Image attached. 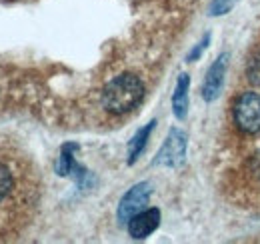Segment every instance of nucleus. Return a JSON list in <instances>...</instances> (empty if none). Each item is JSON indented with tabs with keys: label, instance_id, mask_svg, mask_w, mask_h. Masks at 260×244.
<instances>
[{
	"label": "nucleus",
	"instance_id": "1",
	"mask_svg": "<svg viewBox=\"0 0 260 244\" xmlns=\"http://www.w3.org/2000/svg\"><path fill=\"white\" fill-rule=\"evenodd\" d=\"M40 200V174L16 142L0 138V238L24 232Z\"/></svg>",
	"mask_w": 260,
	"mask_h": 244
},
{
	"label": "nucleus",
	"instance_id": "2",
	"mask_svg": "<svg viewBox=\"0 0 260 244\" xmlns=\"http://www.w3.org/2000/svg\"><path fill=\"white\" fill-rule=\"evenodd\" d=\"M144 98V84L134 74H120L114 76L102 90V106L112 114H126L134 110Z\"/></svg>",
	"mask_w": 260,
	"mask_h": 244
},
{
	"label": "nucleus",
	"instance_id": "3",
	"mask_svg": "<svg viewBox=\"0 0 260 244\" xmlns=\"http://www.w3.org/2000/svg\"><path fill=\"white\" fill-rule=\"evenodd\" d=\"M234 122L246 134L260 132V94L244 92L234 102Z\"/></svg>",
	"mask_w": 260,
	"mask_h": 244
},
{
	"label": "nucleus",
	"instance_id": "4",
	"mask_svg": "<svg viewBox=\"0 0 260 244\" xmlns=\"http://www.w3.org/2000/svg\"><path fill=\"white\" fill-rule=\"evenodd\" d=\"M148 200H150V184L140 182L136 186H132L128 192L122 196V200L118 204V210H116L118 222L126 226L132 216H136V214L142 212L146 208Z\"/></svg>",
	"mask_w": 260,
	"mask_h": 244
},
{
	"label": "nucleus",
	"instance_id": "5",
	"mask_svg": "<svg viewBox=\"0 0 260 244\" xmlns=\"http://www.w3.org/2000/svg\"><path fill=\"white\" fill-rule=\"evenodd\" d=\"M184 154H186V134L178 128H172L166 142L162 144V148L158 150L156 158L152 164L156 166H180L182 160H184Z\"/></svg>",
	"mask_w": 260,
	"mask_h": 244
},
{
	"label": "nucleus",
	"instance_id": "6",
	"mask_svg": "<svg viewBox=\"0 0 260 244\" xmlns=\"http://www.w3.org/2000/svg\"><path fill=\"white\" fill-rule=\"evenodd\" d=\"M228 68V54H220L216 60L212 62V66L208 68L206 76H204V84H202V98L206 102H212L222 88V82H224V74H226Z\"/></svg>",
	"mask_w": 260,
	"mask_h": 244
},
{
	"label": "nucleus",
	"instance_id": "7",
	"mask_svg": "<svg viewBox=\"0 0 260 244\" xmlns=\"http://www.w3.org/2000/svg\"><path fill=\"white\" fill-rule=\"evenodd\" d=\"M160 224V210L158 208H144L142 212L132 216L126 224V230L132 238H146L150 236Z\"/></svg>",
	"mask_w": 260,
	"mask_h": 244
},
{
	"label": "nucleus",
	"instance_id": "8",
	"mask_svg": "<svg viewBox=\"0 0 260 244\" xmlns=\"http://www.w3.org/2000/svg\"><path fill=\"white\" fill-rule=\"evenodd\" d=\"M188 86H190L188 74H180L178 76V82H176V88H174V94H172V110H174V116L178 120H184L186 118V110H188Z\"/></svg>",
	"mask_w": 260,
	"mask_h": 244
},
{
	"label": "nucleus",
	"instance_id": "9",
	"mask_svg": "<svg viewBox=\"0 0 260 244\" xmlns=\"http://www.w3.org/2000/svg\"><path fill=\"white\" fill-rule=\"evenodd\" d=\"M154 126H156V120L148 122L144 128H140V130L134 134V138L130 140V144H128V164H134L136 158L140 156V152L144 150V146H146V142H148L150 132L154 130Z\"/></svg>",
	"mask_w": 260,
	"mask_h": 244
},
{
	"label": "nucleus",
	"instance_id": "10",
	"mask_svg": "<svg viewBox=\"0 0 260 244\" xmlns=\"http://www.w3.org/2000/svg\"><path fill=\"white\" fill-rule=\"evenodd\" d=\"M248 80L260 86V56H256L248 64Z\"/></svg>",
	"mask_w": 260,
	"mask_h": 244
},
{
	"label": "nucleus",
	"instance_id": "11",
	"mask_svg": "<svg viewBox=\"0 0 260 244\" xmlns=\"http://www.w3.org/2000/svg\"><path fill=\"white\" fill-rule=\"evenodd\" d=\"M230 6H232V0H214L210 12L212 14H224V12L230 10Z\"/></svg>",
	"mask_w": 260,
	"mask_h": 244
},
{
	"label": "nucleus",
	"instance_id": "12",
	"mask_svg": "<svg viewBox=\"0 0 260 244\" xmlns=\"http://www.w3.org/2000/svg\"><path fill=\"white\" fill-rule=\"evenodd\" d=\"M208 42H210V34H206V36H204V40H202V42H198V46H196L194 50L190 52V56H188V60H196V58H198V56H200V54H202V52L206 50V46H208Z\"/></svg>",
	"mask_w": 260,
	"mask_h": 244
}]
</instances>
